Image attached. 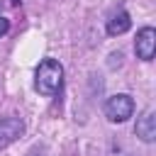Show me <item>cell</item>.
Segmentation results:
<instances>
[{"label":"cell","instance_id":"1","mask_svg":"<svg viewBox=\"0 0 156 156\" xmlns=\"http://www.w3.org/2000/svg\"><path fill=\"white\" fill-rule=\"evenodd\" d=\"M63 83V68L58 61L54 58H44L37 68V78H34V85L41 95H54Z\"/></svg>","mask_w":156,"mask_h":156},{"label":"cell","instance_id":"2","mask_svg":"<svg viewBox=\"0 0 156 156\" xmlns=\"http://www.w3.org/2000/svg\"><path fill=\"white\" fill-rule=\"evenodd\" d=\"M132 112H134V100L129 95H124V93L112 95L105 102V115H107L110 122H124V119L132 117Z\"/></svg>","mask_w":156,"mask_h":156},{"label":"cell","instance_id":"3","mask_svg":"<svg viewBox=\"0 0 156 156\" xmlns=\"http://www.w3.org/2000/svg\"><path fill=\"white\" fill-rule=\"evenodd\" d=\"M134 49H136V56L141 61H151L154 58V51H156V32H154V27H144L136 34Z\"/></svg>","mask_w":156,"mask_h":156},{"label":"cell","instance_id":"4","mask_svg":"<svg viewBox=\"0 0 156 156\" xmlns=\"http://www.w3.org/2000/svg\"><path fill=\"white\" fill-rule=\"evenodd\" d=\"M22 132H24V122L20 117H5V119H0V149H5L17 136H22Z\"/></svg>","mask_w":156,"mask_h":156},{"label":"cell","instance_id":"5","mask_svg":"<svg viewBox=\"0 0 156 156\" xmlns=\"http://www.w3.org/2000/svg\"><path fill=\"white\" fill-rule=\"evenodd\" d=\"M136 136H141L144 141H154L156 139V117H154L151 110H146L136 119Z\"/></svg>","mask_w":156,"mask_h":156},{"label":"cell","instance_id":"6","mask_svg":"<svg viewBox=\"0 0 156 156\" xmlns=\"http://www.w3.org/2000/svg\"><path fill=\"white\" fill-rule=\"evenodd\" d=\"M132 27V20H129V15L124 12V10H117V12H112L110 15V20H107V34H124L127 29Z\"/></svg>","mask_w":156,"mask_h":156},{"label":"cell","instance_id":"7","mask_svg":"<svg viewBox=\"0 0 156 156\" xmlns=\"http://www.w3.org/2000/svg\"><path fill=\"white\" fill-rule=\"evenodd\" d=\"M7 29H10V22H7L5 17H0V37H2V34H5Z\"/></svg>","mask_w":156,"mask_h":156},{"label":"cell","instance_id":"8","mask_svg":"<svg viewBox=\"0 0 156 156\" xmlns=\"http://www.w3.org/2000/svg\"><path fill=\"white\" fill-rule=\"evenodd\" d=\"M10 2H12V5H17V2H20V0H10Z\"/></svg>","mask_w":156,"mask_h":156}]
</instances>
